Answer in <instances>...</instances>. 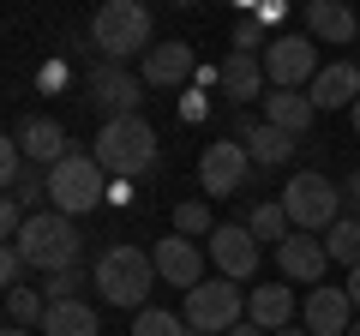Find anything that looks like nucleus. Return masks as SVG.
I'll return each instance as SVG.
<instances>
[{"mask_svg":"<svg viewBox=\"0 0 360 336\" xmlns=\"http://www.w3.org/2000/svg\"><path fill=\"white\" fill-rule=\"evenodd\" d=\"M156 283H162V276H156V259L139 252L132 240L103 246V252H96V271H90V288H96L108 306H120V312H132V306L144 312V300H150Z\"/></svg>","mask_w":360,"mask_h":336,"instance_id":"1","label":"nucleus"},{"mask_svg":"<svg viewBox=\"0 0 360 336\" xmlns=\"http://www.w3.org/2000/svg\"><path fill=\"white\" fill-rule=\"evenodd\" d=\"M156 127L144 115L132 120H103V132H96V144H90V156L103 162L108 181H139V174H150L156 168Z\"/></svg>","mask_w":360,"mask_h":336,"instance_id":"2","label":"nucleus"},{"mask_svg":"<svg viewBox=\"0 0 360 336\" xmlns=\"http://www.w3.org/2000/svg\"><path fill=\"white\" fill-rule=\"evenodd\" d=\"M18 252H25V264L37 276H60V271H78V252H84V234H78L72 217H60V210H30L25 234H18Z\"/></svg>","mask_w":360,"mask_h":336,"instance_id":"3","label":"nucleus"},{"mask_svg":"<svg viewBox=\"0 0 360 336\" xmlns=\"http://www.w3.org/2000/svg\"><path fill=\"white\" fill-rule=\"evenodd\" d=\"M90 42L103 49V60H115V66H127L132 54H150L156 42H150V13H144L139 0H108V6H96L90 13Z\"/></svg>","mask_w":360,"mask_h":336,"instance_id":"4","label":"nucleus"},{"mask_svg":"<svg viewBox=\"0 0 360 336\" xmlns=\"http://www.w3.org/2000/svg\"><path fill=\"white\" fill-rule=\"evenodd\" d=\"M103 198H115V193H108V174L90 150H72L66 162L49 168V210H60V217L78 222V217H90V210L103 205Z\"/></svg>","mask_w":360,"mask_h":336,"instance_id":"5","label":"nucleus"},{"mask_svg":"<svg viewBox=\"0 0 360 336\" xmlns=\"http://www.w3.org/2000/svg\"><path fill=\"white\" fill-rule=\"evenodd\" d=\"M283 210L295 222V234H330L342 222V186L324 181L319 168H300L295 181L283 186Z\"/></svg>","mask_w":360,"mask_h":336,"instance_id":"6","label":"nucleus"},{"mask_svg":"<svg viewBox=\"0 0 360 336\" xmlns=\"http://www.w3.org/2000/svg\"><path fill=\"white\" fill-rule=\"evenodd\" d=\"M180 318L193 324V336H229L234 324H246V295L234 283H222V276H210L180 300Z\"/></svg>","mask_w":360,"mask_h":336,"instance_id":"7","label":"nucleus"},{"mask_svg":"<svg viewBox=\"0 0 360 336\" xmlns=\"http://www.w3.org/2000/svg\"><path fill=\"white\" fill-rule=\"evenodd\" d=\"M84 103L103 108V120H132L144 103V78L115 66V60H103V66H90V78H84Z\"/></svg>","mask_w":360,"mask_h":336,"instance_id":"8","label":"nucleus"},{"mask_svg":"<svg viewBox=\"0 0 360 336\" xmlns=\"http://www.w3.org/2000/svg\"><path fill=\"white\" fill-rule=\"evenodd\" d=\"M205 259L217 264L222 283H246V276H258L264 246L252 240V228H246V222H217V234L205 240Z\"/></svg>","mask_w":360,"mask_h":336,"instance_id":"9","label":"nucleus"},{"mask_svg":"<svg viewBox=\"0 0 360 336\" xmlns=\"http://www.w3.org/2000/svg\"><path fill=\"white\" fill-rule=\"evenodd\" d=\"M319 49H312V37H276L264 49V78L270 91H307L312 78H319Z\"/></svg>","mask_w":360,"mask_h":336,"instance_id":"10","label":"nucleus"},{"mask_svg":"<svg viewBox=\"0 0 360 336\" xmlns=\"http://www.w3.org/2000/svg\"><path fill=\"white\" fill-rule=\"evenodd\" d=\"M246 174H252V156H246L240 138H229V132H222L217 144H205V156H198V186H205V198L240 193Z\"/></svg>","mask_w":360,"mask_h":336,"instance_id":"11","label":"nucleus"},{"mask_svg":"<svg viewBox=\"0 0 360 336\" xmlns=\"http://www.w3.org/2000/svg\"><path fill=\"white\" fill-rule=\"evenodd\" d=\"M150 259H156V276H162L168 288H186L193 295L198 283H210L205 276V246H193L186 234H168V240L150 246Z\"/></svg>","mask_w":360,"mask_h":336,"instance_id":"12","label":"nucleus"},{"mask_svg":"<svg viewBox=\"0 0 360 336\" xmlns=\"http://www.w3.org/2000/svg\"><path fill=\"white\" fill-rule=\"evenodd\" d=\"M354 300H348V288H312L307 300H300V324H307V336H348V324H354Z\"/></svg>","mask_w":360,"mask_h":336,"instance_id":"13","label":"nucleus"},{"mask_svg":"<svg viewBox=\"0 0 360 336\" xmlns=\"http://www.w3.org/2000/svg\"><path fill=\"white\" fill-rule=\"evenodd\" d=\"M324 264H330L324 234H288L276 246V276L283 283H324Z\"/></svg>","mask_w":360,"mask_h":336,"instance_id":"14","label":"nucleus"},{"mask_svg":"<svg viewBox=\"0 0 360 336\" xmlns=\"http://www.w3.org/2000/svg\"><path fill=\"white\" fill-rule=\"evenodd\" d=\"M307 96H312L319 115H330V108H354V103H360V60H330V66L307 84Z\"/></svg>","mask_w":360,"mask_h":336,"instance_id":"15","label":"nucleus"},{"mask_svg":"<svg viewBox=\"0 0 360 336\" xmlns=\"http://www.w3.org/2000/svg\"><path fill=\"white\" fill-rule=\"evenodd\" d=\"M139 78L150 84V91H180L186 78H198V66H193V49H186V42H156V49L144 54Z\"/></svg>","mask_w":360,"mask_h":336,"instance_id":"16","label":"nucleus"},{"mask_svg":"<svg viewBox=\"0 0 360 336\" xmlns=\"http://www.w3.org/2000/svg\"><path fill=\"white\" fill-rule=\"evenodd\" d=\"M222 96L229 103H264L270 96V78H264V54H234L229 49V60H222Z\"/></svg>","mask_w":360,"mask_h":336,"instance_id":"17","label":"nucleus"},{"mask_svg":"<svg viewBox=\"0 0 360 336\" xmlns=\"http://www.w3.org/2000/svg\"><path fill=\"white\" fill-rule=\"evenodd\" d=\"M246 318L258 324V330H288V324L300 318V300H295V288H283V283H264V288H246Z\"/></svg>","mask_w":360,"mask_h":336,"instance_id":"18","label":"nucleus"},{"mask_svg":"<svg viewBox=\"0 0 360 336\" xmlns=\"http://www.w3.org/2000/svg\"><path fill=\"white\" fill-rule=\"evenodd\" d=\"M258 115H264V127L288 132V138H307L312 120H319V108H312V96H307V91H270Z\"/></svg>","mask_w":360,"mask_h":336,"instance_id":"19","label":"nucleus"},{"mask_svg":"<svg viewBox=\"0 0 360 336\" xmlns=\"http://www.w3.org/2000/svg\"><path fill=\"white\" fill-rule=\"evenodd\" d=\"M307 30L324 37L330 49H348V42H360V13H348L342 0H312L307 6Z\"/></svg>","mask_w":360,"mask_h":336,"instance_id":"20","label":"nucleus"},{"mask_svg":"<svg viewBox=\"0 0 360 336\" xmlns=\"http://www.w3.org/2000/svg\"><path fill=\"white\" fill-rule=\"evenodd\" d=\"M13 138L25 144V156H30L37 168H54V162H66V156H72V150H66V132H60V120H49V115L25 120V127H18Z\"/></svg>","mask_w":360,"mask_h":336,"instance_id":"21","label":"nucleus"},{"mask_svg":"<svg viewBox=\"0 0 360 336\" xmlns=\"http://www.w3.org/2000/svg\"><path fill=\"white\" fill-rule=\"evenodd\" d=\"M42 336H103V318L84 295L78 300H49V318H42Z\"/></svg>","mask_w":360,"mask_h":336,"instance_id":"22","label":"nucleus"},{"mask_svg":"<svg viewBox=\"0 0 360 336\" xmlns=\"http://www.w3.org/2000/svg\"><path fill=\"white\" fill-rule=\"evenodd\" d=\"M240 144H246V156H252V168H283V162H295V150H300V138L264 127V115H258V127L246 132Z\"/></svg>","mask_w":360,"mask_h":336,"instance_id":"23","label":"nucleus"},{"mask_svg":"<svg viewBox=\"0 0 360 336\" xmlns=\"http://www.w3.org/2000/svg\"><path fill=\"white\" fill-rule=\"evenodd\" d=\"M246 228H252L258 246H283L288 234H295V222H288L283 198H276V205H252V210H246Z\"/></svg>","mask_w":360,"mask_h":336,"instance_id":"24","label":"nucleus"},{"mask_svg":"<svg viewBox=\"0 0 360 336\" xmlns=\"http://www.w3.org/2000/svg\"><path fill=\"white\" fill-rule=\"evenodd\" d=\"M49 318V295L42 288H6V324L13 330H42Z\"/></svg>","mask_w":360,"mask_h":336,"instance_id":"25","label":"nucleus"},{"mask_svg":"<svg viewBox=\"0 0 360 336\" xmlns=\"http://www.w3.org/2000/svg\"><path fill=\"white\" fill-rule=\"evenodd\" d=\"M324 252H330V264H342V271H360V217H342L330 234H324Z\"/></svg>","mask_w":360,"mask_h":336,"instance_id":"26","label":"nucleus"},{"mask_svg":"<svg viewBox=\"0 0 360 336\" xmlns=\"http://www.w3.org/2000/svg\"><path fill=\"white\" fill-rule=\"evenodd\" d=\"M174 234H186V240H193V234H217V217H210V198H186V205H174Z\"/></svg>","mask_w":360,"mask_h":336,"instance_id":"27","label":"nucleus"},{"mask_svg":"<svg viewBox=\"0 0 360 336\" xmlns=\"http://www.w3.org/2000/svg\"><path fill=\"white\" fill-rule=\"evenodd\" d=\"M132 336H193V324L180 318V312H162V306H144L132 318Z\"/></svg>","mask_w":360,"mask_h":336,"instance_id":"28","label":"nucleus"},{"mask_svg":"<svg viewBox=\"0 0 360 336\" xmlns=\"http://www.w3.org/2000/svg\"><path fill=\"white\" fill-rule=\"evenodd\" d=\"M78 288H84V276H78V271L42 276V295H49V300H78Z\"/></svg>","mask_w":360,"mask_h":336,"instance_id":"29","label":"nucleus"},{"mask_svg":"<svg viewBox=\"0 0 360 336\" xmlns=\"http://www.w3.org/2000/svg\"><path fill=\"white\" fill-rule=\"evenodd\" d=\"M25 271H30L25 252H18V246H6V252H0V283H6V288H25Z\"/></svg>","mask_w":360,"mask_h":336,"instance_id":"30","label":"nucleus"},{"mask_svg":"<svg viewBox=\"0 0 360 336\" xmlns=\"http://www.w3.org/2000/svg\"><path fill=\"white\" fill-rule=\"evenodd\" d=\"M258 37H264V18H246L234 30V54H258Z\"/></svg>","mask_w":360,"mask_h":336,"instance_id":"31","label":"nucleus"},{"mask_svg":"<svg viewBox=\"0 0 360 336\" xmlns=\"http://www.w3.org/2000/svg\"><path fill=\"white\" fill-rule=\"evenodd\" d=\"M342 205H348V210H354V217H360V168H354V174H348V181H342Z\"/></svg>","mask_w":360,"mask_h":336,"instance_id":"32","label":"nucleus"},{"mask_svg":"<svg viewBox=\"0 0 360 336\" xmlns=\"http://www.w3.org/2000/svg\"><path fill=\"white\" fill-rule=\"evenodd\" d=\"M342 288H348V300H354V312H360V271H348V283H342Z\"/></svg>","mask_w":360,"mask_h":336,"instance_id":"33","label":"nucleus"},{"mask_svg":"<svg viewBox=\"0 0 360 336\" xmlns=\"http://www.w3.org/2000/svg\"><path fill=\"white\" fill-rule=\"evenodd\" d=\"M229 336H270V330H258V324H252V318H246V324H234V330H229Z\"/></svg>","mask_w":360,"mask_h":336,"instance_id":"34","label":"nucleus"},{"mask_svg":"<svg viewBox=\"0 0 360 336\" xmlns=\"http://www.w3.org/2000/svg\"><path fill=\"white\" fill-rule=\"evenodd\" d=\"M276 336H307V324H288V330H276Z\"/></svg>","mask_w":360,"mask_h":336,"instance_id":"35","label":"nucleus"},{"mask_svg":"<svg viewBox=\"0 0 360 336\" xmlns=\"http://www.w3.org/2000/svg\"><path fill=\"white\" fill-rule=\"evenodd\" d=\"M348 120H354V138H360V103H354V108H348Z\"/></svg>","mask_w":360,"mask_h":336,"instance_id":"36","label":"nucleus"},{"mask_svg":"<svg viewBox=\"0 0 360 336\" xmlns=\"http://www.w3.org/2000/svg\"><path fill=\"white\" fill-rule=\"evenodd\" d=\"M348 336H360V318H354V324H348Z\"/></svg>","mask_w":360,"mask_h":336,"instance_id":"37","label":"nucleus"},{"mask_svg":"<svg viewBox=\"0 0 360 336\" xmlns=\"http://www.w3.org/2000/svg\"><path fill=\"white\" fill-rule=\"evenodd\" d=\"M6 336H30V330H13V324H6Z\"/></svg>","mask_w":360,"mask_h":336,"instance_id":"38","label":"nucleus"}]
</instances>
